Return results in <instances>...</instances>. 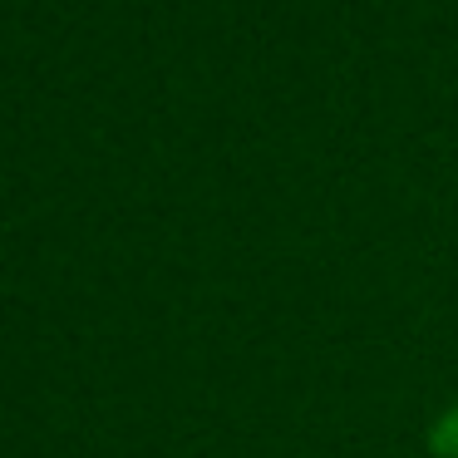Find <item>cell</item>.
Instances as JSON below:
<instances>
[{
  "mask_svg": "<svg viewBox=\"0 0 458 458\" xmlns=\"http://www.w3.org/2000/svg\"><path fill=\"white\" fill-rule=\"evenodd\" d=\"M428 454L434 458H458V404L434 419V428H428Z\"/></svg>",
  "mask_w": 458,
  "mask_h": 458,
  "instance_id": "1",
  "label": "cell"
}]
</instances>
